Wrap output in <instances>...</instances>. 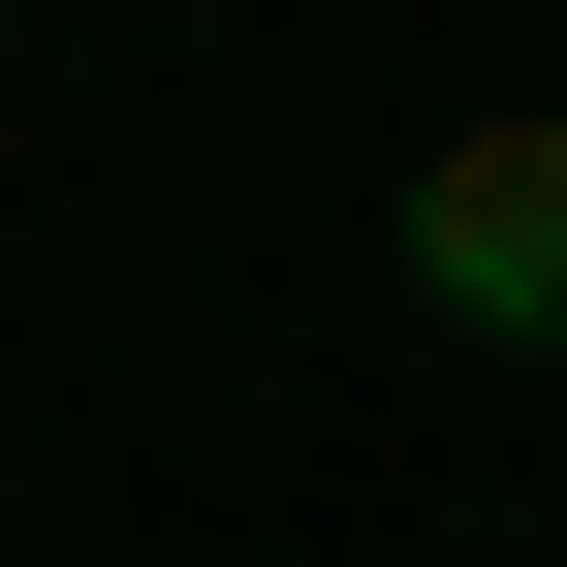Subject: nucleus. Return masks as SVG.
Returning a JSON list of instances; mask_svg holds the SVG:
<instances>
[{"label": "nucleus", "instance_id": "f257e3e1", "mask_svg": "<svg viewBox=\"0 0 567 567\" xmlns=\"http://www.w3.org/2000/svg\"><path fill=\"white\" fill-rule=\"evenodd\" d=\"M410 316H442V347H567V126L536 95L410 158Z\"/></svg>", "mask_w": 567, "mask_h": 567}]
</instances>
